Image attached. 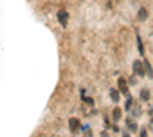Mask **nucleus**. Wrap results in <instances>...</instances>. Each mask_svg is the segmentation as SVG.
<instances>
[{"instance_id":"nucleus-11","label":"nucleus","mask_w":153,"mask_h":137,"mask_svg":"<svg viewBox=\"0 0 153 137\" xmlns=\"http://www.w3.org/2000/svg\"><path fill=\"white\" fill-rule=\"evenodd\" d=\"M127 128H129L130 131H136V123H135V122H132V120H129V119H127Z\"/></svg>"},{"instance_id":"nucleus-13","label":"nucleus","mask_w":153,"mask_h":137,"mask_svg":"<svg viewBox=\"0 0 153 137\" xmlns=\"http://www.w3.org/2000/svg\"><path fill=\"white\" fill-rule=\"evenodd\" d=\"M132 114H133V117H136V116H139V107H136V108H133V111H132Z\"/></svg>"},{"instance_id":"nucleus-14","label":"nucleus","mask_w":153,"mask_h":137,"mask_svg":"<svg viewBox=\"0 0 153 137\" xmlns=\"http://www.w3.org/2000/svg\"><path fill=\"white\" fill-rule=\"evenodd\" d=\"M139 137H147V133H146V130H143V131H141V136H139Z\"/></svg>"},{"instance_id":"nucleus-9","label":"nucleus","mask_w":153,"mask_h":137,"mask_svg":"<svg viewBox=\"0 0 153 137\" xmlns=\"http://www.w3.org/2000/svg\"><path fill=\"white\" fill-rule=\"evenodd\" d=\"M144 66H146V70H147V76L149 78H153V72H152V67L149 64V61H144Z\"/></svg>"},{"instance_id":"nucleus-15","label":"nucleus","mask_w":153,"mask_h":137,"mask_svg":"<svg viewBox=\"0 0 153 137\" xmlns=\"http://www.w3.org/2000/svg\"><path fill=\"white\" fill-rule=\"evenodd\" d=\"M101 137H109V134H107V133H104V131H103V133H101Z\"/></svg>"},{"instance_id":"nucleus-4","label":"nucleus","mask_w":153,"mask_h":137,"mask_svg":"<svg viewBox=\"0 0 153 137\" xmlns=\"http://www.w3.org/2000/svg\"><path fill=\"white\" fill-rule=\"evenodd\" d=\"M147 17H149V14H147V11H146L144 8H141V9L138 11V20H139V21H146Z\"/></svg>"},{"instance_id":"nucleus-5","label":"nucleus","mask_w":153,"mask_h":137,"mask_svg":"<svg viewBox=\"0 0 153 137\" xmlns=\"http://www.w3.org/2000/svg\"><path fill=\"white\" fill-rule=\"evenodd\" d=\"M118 84H120V90H121V93H124V95L129 93V92H127V85H126V79H124V78H120V79H118Z\"/></svg>"},{"instance_id":"nucleus-17","label":"nucleus","mask_w":153,"mask_h":137,"mask_svg":"<svg viewBox=\"0 0 153 137\" xmlns=\"http://www.w3.org/2000/svg\"><path fill=\"white\" fill-rule=\"evenodd\" d=\"M124 137H130V136H129V134H124Z\"/></svg>"},{"instance_id":"nucleus-12","label":"nucleus","mask_w":153,"mask_h":137,"mask_svg":"<svg viewBox=\"0 0 153 137\" xmlns=\"http://www.w3.org/2000/svg\"><path fill=\"white\" fill-rule=\"evenodd\" d=\"M126 108L130 110L132 108V96H127V101H126Z\"/></svg>"},{"instance_id":"nucleus-7","label":"nucleus","mask_w":153,"mask_h":137,"mask_svg":"<svg viewBox=\"0 0 153 137\" xmlns=\"http://www.w3.org/2000/svg\"><path fill=\"white\" fill-rule=\"evenodd\" d=\"M139 96H141L143 101H149V99H150V93H149V90H147V89L141 90V95H139Z\"/></svg>"},{"instance_id":"nucleus-16","label":"nucleus","mask_w":153,"mask_h":137,"mask_svg":"<svg viewBox=\"0 0 153 137\" xmlns=\"http://www.w3.org/2000/svg\"><path fill=\"white\" fill-rule=\"evenodd\" d=\"M150 131H152V133H153V120H152V122H150Z\"/></svg>"},{"instance_id":"nucleus-10","label":"nucleus","mask_w":153,"mask_h":137,"mask_svg":"<svg viewBox=\"0 0 153 137\" xmlns=\"http://www.w3.org/2000/svg\"><path fill=\"white\" fill-rule=\"evenodd\" d=\"M136 38H138V51L141 53H144V46H143V41H141V37L136 34Z\"/></svg>"},{"instance_id":"nucleus-8","label":"nucleus","mask_w":153,"mask_h":137,"mask_svg":"<svg viewBox=\"0 0 153 137\" xmlns=\"http://www.w3.org/2000/svg\"><path fill=\"white\" fill-rule=\"evenodd\" d=\"M112 116H113L115 120H120V119H121V110H120V108H115L113 113H112Z\"/></svg>"},{"instance_id":"nucleus-1","label":"nucleus","mask_w":153,"mask_h":137,"mask_svg":"<svg viewBox=\"0 0 153 137\" xmlns=\"http://www.w3.org/2000/svg\"><path fill=\"white\" fill-rule=\"evenodd\" d=\"M144 69H146V66H144V63H141L139 59H136L135 63H133V72H135V75H138V76H144Z\"/></svg>"},{"instance_id":"nucleus-2","label":"nucleus","mask_w":153,"mask_h":137,"mask_svg":"<svg viewBox=\"0 0 153 137\" xmlns=\"http://www.w3.org/2000/svg\"><path fill=\"white\" fill-rule=\"evenodd\" d=\"M68 11H65V9H60L58 12H57V18H58V21H60V24L63 28H66L68 26Z\"/></svg>"},{"instance_id":"nucleus-3","label":"nucleus","mask_w":153,"mask_h":137,"mask_svg":"<svg viewBox=\"0 0 153 137\" xmlns=\"http://www.w3.org/2000/svg\"><path fill=\"white\" fill-rule=\"evenodd\" d=\"M81 125H80V120L76 119V117H71L69 119V128H71V131H76Z\"/></svg>"},{"instance_id":"nucleus-6","label":"nucleus","mask_w":153,"mask_h":137,"mask_svg":"<svg viewBox=\"0 0 153 137\" xmlns=\"http://www.w3.org/2000/svg\"><path fill=\"white\" fill-rule=\"evenodd\" d=\"M110 99H112L113 102H118V101H120V92L115 90V89H112V90H110Z\"/></svg>"}]
</instances>
